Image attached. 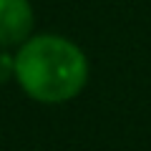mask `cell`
Here are the masks:
<instances>
[{
  "label": "cell",
  "instance_id": "cell-1",
  "mask_svg": "<svg viewBox=\"0 0 151 151\" xmlns=\"http://www.w3.org/2000/svg\"><path fill=\"white\" fill-rule=\"evenodd\" d=\"M15 81L38 103H65L88 83V60L68 38L33 35L15 53Z\"/></svg>",
  "mask_w": 151,
  "mask_h": 151
},
{
  "label": "cell",
  "instance_id": "cell-2",
  "mask_svg": "<svg viewBox=\"0 0 151 151\" xmlns=\"http://www.w3.org/2000/svg\"><path fill=\"white\" fill-rule=\"evenodd\" d=\"M33 30V8L28 0H0V48L23 45Z\"/></svg>",
  "mask_w": 151,
  "mask_h": 151
},
{
  "label": "cell",
  "instance_id": "cell-3",
  "mask_svg": "<svg viewBox=\"0 0 151 151\" xmlns=\"http://www.w3.org/2000/svg\"><path fill=\"white\" fill-rule=\"evenodd\" d=\"M10 76H15V58H10L8 53L0 50V86H3Z\"/></svg>",
  "mask_w": 151,
  "mask_h": 151
}]
</instances>
